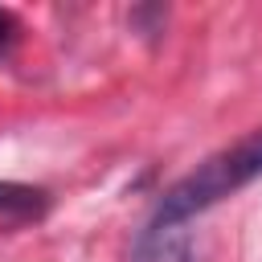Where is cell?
I'll return each mask as SVG.
<instances>
[{"instance_id": "6da1fadb", "label": "cell", "mask_w": 262, "mask_h": 262, "mask_svg": "<svg viewBox=\"0 0 262 262\" xmlns=\"http://www.w3.org/2000/svg\"><path fill=\"white\" fill-rule=\"evenodd\" d=\"M254 180H262V131L242 135L237 143L205 156L192 172H184L180 180H172L156 209H151V225H188L196 213L213 209L217 201L250 188Z\"/></svg>"}, {"instance_id": "7a4b0ae2", "label": "cell", "mask_w": 262, "mask_h": 262, "mask_svg": "<svg viewBox=\"0 0 262 262\" xmlns=\"http://www.w3.org/2000/svg\"><path fill=\"white\" fill-rule=\"evenodd\" d=\"M127 262H192V242L184 225H151L143 221V229L131 242V258Z\"/></svg>"}, {"instance_id": "3957f363", "label": "cell", "mask_w": 262, "mask_h": 262, "mask_svg": "<svg viewBox=\"0 0 262 262\" xmlns=\"http://www.w3.org/2000/svg\"><path fill=\"white\" fill-rule=\"evenodd\" d=\"M49 213V188L41 184H20V180H0V217L16 221H37Z\"/></svg>"}, {"instance_id": "277c9868", "label": "cell", "mask_w": 262, "mask_h": 262, "mask_svg": "<svg viewBox=\"0 0 262 262\" xmlns=\"http://www.w3.org/2000/svg\"><path fill=\"white\" fill-rule=\"evenodd\" d=\"M16 33H20L16 16H12L8 8H0V53H8V49L16 45Z\"/></svg>"}]
</instances>
